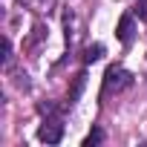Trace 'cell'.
Masks as SVG:
<instances>
[{
	"mask_svg": "<svg viewBox=\"0 0 147 147\" xmlns=\"http://www.w3.org/2000/svg\"><path fill=\"white\" fill-rule=\"evenodd\" d=\"M115 35H118L121 43H133V38H136V20H133V15H121V20L115 26Z\"/></svg>",
	"mask_w": 147,
	"mask_h": 147,
	"instance_id": "3",
	"label": "cell"
},
{
	"mask_svg": "<svg viewBox=\"0 0 147 147\" xmlns=\"http://www.w3.org/2000/svg\"><path fill=\"white\" fill-rule=\"evenodd\" d=\"M84 84H87V72H78V75H75V84H72V90H69V104H75V101H78Z\"/></svg>",
	"mask_w": 147,
	"mask_h": 147,
	"instance_id": "4",
	"label": "cell"
},
{
	"mask_svg": "<svg viewBox=\"0 0 147 147\" xmlns=\"http://www.w3.org/2000/svg\"><path fill=\"white\" fill-rule=\"evenodd\" d=\"M23 3H26V6H32L35 12H40V9H46V6H49V0H23Z\"/></svg>",
	"mask_w": 147,
	"mask_h": 147,
	"instance_id": "9",
	"label": "cell"
},
{
	"mask_svg": "<svg viewBox=\"0 0 147 147\" xmlns=\"http://www.w3.org/2000/svg\"><path fill=\"white\" fill-rule=\"evenodd\" d=\"M133 87V72H127L124 66H110L104 72V87H101V98L113 95V92H121V90H130Z\"/></svg>",
	"mask_w": 147,
	"mask_h": 147,
	"instance_id": "1",
	"label": "cell"
},
{
	"mask_svg": "<svg viewBox=\"0 0 147 147\" xmlns=\"http://www.w3.org/2000/svg\"><path fill=\"white\" fill-rule=\"evenodd\" d=\"M9 61H12V40L3 38V63H9Z\"/></svg>",
	"mask_w": 147,
	"mask_h": 147,
	"instance_id": "8",
	"label": "cell"
},
{
	"mask_svg": "<svg viewBox=\"0 0 147 147\" xmlns=\"http://www.w3.org/2000/svg\"><path fill=\"white\" fill-rule=\"evenodd\" d=\"M38 138H40L43 144H58V141L63 138V121H61V118H46V121L40 124V130H38Z\"/></svg>",
	"mask_w": 147,
	"mask_h": 147,
	"instance_id": "2",
	"label": "cell"
},
{
	"mask_svg": "<svg viewBox=\"0 0 147 147\" xmlns=\"http://www.w3.org/2000/svg\"><path fill=\"white\" fill-rule=\"evenodd\" d=\"M101 55H104V46L101 43H92V46H87L84 49V63H95V61H101Z\"/></svg>",
	"mask_w": 147,
	"mask_h": 147,
	"instance_id": "5",
	"label": "cell"
},
{
	"mask_svg": "<svg viewBox=\"0 0 147 147\" xmlns=\"http://www.w3.org/2000/svg\"><path fill=\"white\" fill-rule=\"evenodd\" d=\"M133 15H136L138 20H147V0H138L136 9H133Z\"/></svg>",
	"mask_w": 147,
	"mask_h": 147,
	"instance_id": "7",
	"label": "cell"
},
{
	"mask_svg": "<svg viewBox=\"0 0 147 147\" xmlns=\"http://www.w3.org/2000/svg\"><path fill=\"white\" fill-rule=\"evenodd\" d=\"M101 141H104V130L92 127V130H90V136L84 138V147H95V144H101Z\"/></svg>",
	"mask_w": 147,
	"mask_h": 147,
	"instance_id": "6",
	"label": "cell"
}]
</instances>
